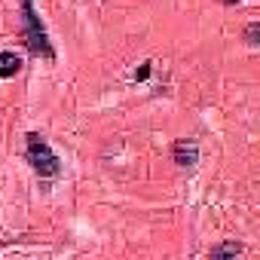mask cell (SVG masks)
<instances>
[{
	"instance_id": "cell-1",
	"label": "cell",
	"mask_w": 260,
	"mask_h": 260,
	"mask_svg": "<svg viewBox=\"0 0 260 260\" xmlns=\"http://www.w3.org/2000/svg\"><path fill=\"white\" fill-rule=\"evenodd\" d=\"M25 162L40 175V178H58L61 175V159L55 156V150L49 147V141L37 132L28 135L25 141Z\"/></svg>"
},
{
	"instance_id": "cell-2",
	"label": "cell",
	"mask_w": 260,
	"mask_h": 260,
	"mask_svg": "<svg viewBox=\"0 0 260 260\" xmlns=\"http://www.w3.org/2000/svg\"><path fill=\"white\" fill-rule=\"evenodd\" d=\"M22 4V19H25V43H28V52L37 55V58H46L52 61L55 58V49L46 37V28L40 22V16L34 13V0H19Z\"/></svg>"
},
{
	"instance_id": "cell-3",
	"label": "cell",
	"mask_w": 260,
	"mask_h": 260,
	"mask_svg": "<svg viewBox=\"0 0 260 260\" xmlns=\"http://www.w3.org/2000/svg\"><path fill=\"white\" fill-rule=\"evenodd\" d=\"M172 156H175V162H178L181 169H190V166L199 162V144H196L193 138H181V141H175Z\"/></svg>"
},
{
	"instance_id": "cell-4",
	"label": "cell",
	"mask_w": 260,
	"mask_h": 260,
	"mask_svg": "<svg viewBox=\"0 0 260 260\" xmlns=\"http://www.w3.org/2000/svg\"><path fill=\"white\" fill-rule=\"evenodd\" d=\"M19 71H22V55H16V52H10V49L0 52V80H10V77H16Z\"/></svg>"
},
{
	"instance_id": "cell-5",
	"label": "cell",
	"mask_w": 260,
	"mask_h": 260,
	"mask_svg": "<svg viewBox=\"0 0 260 260\" xmlns=\"http://www.w3.org/2000/svg\"><path fill=\"white\" fill-rule=\"evenodd\" d=\"M239 254H242V245H239V242H223V245H217V248H211V251H208V257H211V260L239 257Z\"/></svg>"
},
{
	"instance_id": "cell-6",
	"label": "cell",
	"mask_w": 260,
	"mask_h": 260,
	"mask_svg": "<svg viewBox=\"0 0 260 260\" xmlns=\"http://www.w3.org/2000/svg\"><path fill=\"white\" fill-rule=\"evenodd\" d=\"M257 37H260V22H251V25L245 28V43H248V46H257V43H260Z\"/></svg>"
},
{
	"instance_id": "cell-7",
	"label": "cell",
	"mask_w": 260,
	"mask_h": 260,
	"mask_svg": "<svg viewBox=\"0 0 260 260\" xmlns=\"http://www.w3.org/2000/svg\"><path fill=\"white\" fill-rule=\"evenodd\" d=\"M147 77H150V64H144V68L138 71V80H147Z\"/></svg>"
},
{
	"instance_id": "cell-8",
	"label": "cell",
	"mask_w": 260,
	"mask_h": 260,
	"mask_svg": "<svg viewBox=\"0 0 260 260\" xmlns=\"http://www.w3.org/2000/svg\"><path fill=\"white\" fill-rule=\"evenodd\" d=\"M223 7H236V4H242V0H220Z\"/></svg>"
}]
</instances>
